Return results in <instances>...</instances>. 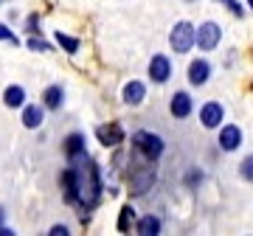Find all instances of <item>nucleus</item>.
<instances>
[{"label": "nucleus", "mask_w": 253, "mask_h": 236, "mask_svg": "<svg viewBox=\"0 0 253 236\" xmlns=\"http://www.w3.org/2000/svg\"><path fill=\"white\" fill-rule=\"evenodd\" d=\"M59 189H62V200L79 211H96L101 202V166L93 160L90 155L79 160V163H68L59 172Z\"/></svg>", "instance_id": "f257e3e1"}, {"label": "nucleus", "mask_w": 253, "mask_h": 236, "mask_svg": "<svg viewBox=\"0 0 253 236\" xmlns=\"http://www.w3.org/2000/svg\"><path fill=\"white\" fill-rule=\"evenodd\" d=\"M129 144H132V152H135L141 160H149V163H158L163 157V152H166L163 135H158L152 129H138V132H132Z\"/></svg>", "instance_id": "f03ea898"}, {"label": "nucleus", "mask_w": 253, "mask_h": 236, "mask_svg": "<svg viewBox=\"0 0 253 236\" xmlns=\"http://www.w3.org/2000/svg\"><path fill=\"white\" fill-rule=\"evenodd\" d=\"M155 180H158V169L149 160H141V166H129L126 169V191L132 197H144L146 191L155 186Z\"/></svg>", "instance_id": "7ed1b4c3"}, {"label": "nucleus", "mask_w": 253, "mask_h": 236, "mask_svg": "<svg viewBox=\"0 0 253 236\" xmlns=\"http://www.w3.org/2000/svg\"><path fill=\"white\" fill-rule=\"evenodd\" d=\"M194 23L191 20H177L169 31V48H172V54H191V48H194Z\"/></svg>", "instance_id": "20e7f679"}, {"label": "nucleus", "mask_w": 253, "mask_h": 236, "mask_svg": "<svg viewBox=\"0 0 253 236\" xmlns=\"http://www.w3.org/2000/svg\"><path fill=\"white\" fill-rule=\"evenodd\" d=\"M219 42H222V26H219V23L206 20L203 26L194 28V48H200V51L211 54L214 48H219Z\"/></svg>", "instance_id": "39448f33"}, {"label": "nucleus", "mask_w": 253, "mask_h": 236, "mask_svg": "<svg viewBox=\"0 0 253 236\" xmlns=\"http://www.w3.org/2000/svg\"><path fill=\"white\" fill-rule=\"evenodd\" d=\"M174 76V65L169 59V54H152L149 65H146V79L152 84H166Z\"/></svg>", "instance_id": "423d86ee"}, {"label": "nucleus", "mask_w": 253, "mask_h": 236, "mask_svg": "<svg viewBox=\"0 0 253 236\" xmlns=\"http://www.w3.org/2000/svg\"><path fill=\"white\" fill-rule=\"evenodd\" d=\"M242 127L239 124H219L217 127V146H219V152H225V155H234L236 149H242Z\"/></svg>", "instance_id": "0eeeda50"}, {"label": "nucleus", "mask_w": 253, "mask_h": 236, "mask_svg": "<svg viewBox=\"0 0 253 236\" xmlns=\"http://www.w3.org/2000/svg\"><path fill=\"white\" fill-rule=\"evenodd\" d=\"M62 155L68 163H79L87 157V138L84 132H68L62 138Z\"/></svg>", "instance_id": "6e6552de"}, {"label": "nucleus", "mask_w": 253, "mask_h": 236, "mask_svg": "<svg viewBox=\"0 0 253 236\" xmlns=\"http://www.w3.org/2000/svg\"><path fill=\"white\" fill-rule=\"evenodd\" d=\"M96 141H99L104 149H118V146L126 141V132L118 121H107V124H99V127H96Z\"/></svg>", "instance_id": "1a4fd4ad"}, {"label": "nucleus", "mask_w": 253, "mask_h": 236, "mask_svg": "<svg viewBox=\"0 0 253 236\" xmlns=\"http://www.w3.org/2000/svg\"><path fill=\"white\" fill-rule=\"evenodd\" d=\"M197 118H200V127L203 129H217L219 124L225 121V107H222V101H217V99L206 101V104L200 107Z\"/></svg>", "instance_id": "9d476101"}, {"label": "nucleus", "mask_w": 253, "mask_h": 236, "mask_svg": "<svg viewBox=\"0 0 253 236\" xmlns=\"http://www.w3.org/2000/svg\"><path fill=\"white\" fill-rule=\"evenodd\" d=\"M191 113H194V96L189 90H174L169 99V116L186 121V118H191Z\"/></svg>", "instance_id": "9b49d317"}, {"label": "nucleus", "mask_w": 253, "mask_h": 236, "mask_svg": "<svg viewBox=\"0 0 253 236\" xmlns=\"http://www.w3.org/2000/svg\"><path fill=\"white\" fill-rule=\"evenodd\" d=\"M211 73H214L211 62H208L206 56H197V59H191L189 68H186V79H189L191 87H203V84H208Z\"/></svg>", "instance_id": "f8f14e48"}, {"label": "nucleus", "mask_w": 253, "mask_h": 236, "mask_svg": "<svg viewBox=\"0 0 253 236\" xmlns=\"http://www.w3.org/2000/svg\"><path fill=\"white\" fill-rule=\"evenodd\" d=\"M45 113L48 110L42 107V101L40 104H31V101H26L23 107H20V124H23V129H40L42 124H45Z\"/></svg>", "instance_id": "ddd939ff"}, {"label": "nucleus", "mask_w": 253, "mask_h": 236, "mask_svg": "<svg viewBox=\"0 0 253 236\" xmlns=\"http://www.w3.org/2000/svg\"><path fill=\"white\" fill-rule=\"evenodd\" d=\"M121 101H124L126 107H141L146 101V84L141 79L124 82V87H121Z\"/></svg>", "instance_id": "4468645a"}, {"label": "nucleus", "mask_w": 253, "mask_h": 236, "mask_svg": "<svg viewBox=\"0 0 253 236\" xmlns=\"http://www.w3.org/2000/svg\"><path fill=\"white\" fill-rule=\"evenodd\" d=\"M0 99H3V107H6V110H20L28 101V93H26L23 84H6Z\"/></svg>", "instance_id": "2eb2a0df"}, {"label": "nucleus", "mask_w": 253, "mask_h": 236, "mask_svg": "<svg viewBox=\"0 0 253 236\" xmlns=\"http://www.w3.org/2000/svg\"><path fill=\"white\" fill-rule=\"evenodd\" d=\"M40 99H42V107L45 110H51V113H56V110H62L65 107V87L62 84H48L45 90H42V96H40Z\"/></svg>", "instance_id": "dca6fc26"}, {"label": "nucleus", "mask_w": 253, "mask_h": 236, "mask_svg": "<svg viewBox=\"0 0 253 236\" xmlns=\"http://www.w3.org/2000/svg\"><path fill=\"white\" fill-rule=\"evenodd\" d=\"M132 231L141 236H158V234H163V219L158 214H144V217L135 219V228Z\"/></svg>", "instance_id": "f3484780"}, {"label": "nucleus", "mask_w": 253, "mask_h": 236, "mask_svg": "<svg viewBox=\"0 0 253 236\" xmlns=\"http://www.w3.org/2000/svg\"><path fill=\"white\" fill-rule=\"evenodd\" d=\"M135 208L126 202V205H121V211H118V219H116V231L118 234H129L132 228H135Z\"/></svg>", "instance_id": "a211bd4d"}, {"label": "nucleus", "mask_w": 253, "mask_h": 236, "mask_svg": "<svg viewBox=\"0 0 253 236\" xmlns=\"http://www.w3.org/2000/svg\"><path fill=\"white\" fill-rule=\"evenodd\" d=\"M54 42L62 48L65 54H71V56H73V54H79V48H82L79 37H71L68 31H59V28L54 31Z\"/></svg>", "instance_id": "6ab92c4d"}, {"label": "nucleus", "mask_w": 253, "mask_h": 236, "mask_svg": "<svg viewBox=\"0 0 253 236\" xmlns=\"http://www.w3.org/2000/svg\"><path fill=\"white\" fill-rule=\"evenodd\" d=\"M26 48L34 51V54H51V51H54V45H51L48 39H42V34H28Z\"/></svg>", "instance_id": "aec40b11"}, {"label": "nucleus", "mask_w": 253, "mask_h": 236, "mask_svg": "<svg viewBox=\"0 0 253 236\" xmlns=\"http://www.w3.org/2000/svg\"><path fill=\"white\" fill-rule=\"evenodd\" d=\"M203 177H206L203 169H200V166H191L189 172L183 174V186H186V189H200V186H203Z\"/></svg>", "instance_id": "412c9836"}, {"label": "nucleus", "mask_w": 253, "mask_h": 236, "mask_svg": "<svg viewBox=\"0 0 253 236\" xmlns=\"http://www.w3.org/2000/svg\"><path fill=\"white\" fill-rule=\"evenodd\" d=\"M236 172H239V177H242L245 183H253V152H251V155H245L242 160H239Z\"/></svg>", "instance_id": "4be33fe9"}, {"label": "nucleus", "mask_w": 253, "mask_h": 236, "mask_svg": "<svg viewBox=\"0 0 253 236\" xmlns=\"http://www.w3.org/2000/svg\"><path fill=\"white\" fill-rule=\"evenodd\" d=\"M23 31H26V34H42V31H40V14H37V11H31V14L23 20Z\"/></svg>", "instance_id": "5701e85b"}, {"label": "nucleus", "mask_w": 253, "mask_h": 236, "mask_svg": "<svg viewBox=\"0 0 253 236\" xmlns=\"http://www.w3.org/2000/svg\"><path fill=\"white\" fill-rule=\"evenodd\" d=\"M0 42H11V45H20V37L11 31V26L0 23Z\"/></svg>", "instance_id": "b1692460"}, {"label": "nucleus", "mask_w": 253, "mask_h": 236, "mask_svg": "<svg viewBox=\"0 0 253 236\" xmlns=\"http://www.w3.org/2000/svg\"><path fill=\"white\" fill-rule=\"evenodd\" d=\"M225 6H228V11H231L234 17H245V6L239 3V0H225Z\"/></svg>", "instance_id": "393cba45"}, {"label": "nucleus", "mask_w": 253, "mask_h": 236, "mask_svg": "<svg viewBox=\"0 0 253 236\" xmlns=\"http://www.w3.org/2000/svg\"><path fill=\"white\" fill-rule=\"evenodd\" d=\"M48 234H51V236H68V234H71V225H65V222H56V225L48 228Z\"/></svg>", "instance_id": "a878e982"}, {"label": "nucleus", "mask_w": 253, "mask_h": 236, "mask_svg": "<svg viewBox=\"0 0 253 236\" xmlns=\"http://www.w3.org/2000/svg\"><path fill=\"white\" fill-rule=\"evenodd\" d=\"M0 236H14V228H9V225H0Z\"/></svg>", "instance_id": "bb28decb"}, {"label": "nucleus", "mask_w": 253, "mask_h": 236, "mask_svg": "<svg viewBox=\"0 0 253 236\" xmlns=\"http://www.w3.org/2000/svg\"><path fill=\"white\" fill-rule=\"evenodd\" d=\"M6 217H9L6 214V205H0V225H6Z\"/></svg>", "instance_id": "cd10ccee"}, {"label": "nucleus", "mask_w": 253, "mask_h": 236, "mask_svg": "<svg viewBox=\"0 0 253 236\" xmlns=\"http://www.w3.org/2000/svg\"><path fill=\"white\" fill-rule=\"evenodd\" d=\"M248 6H251V14H253V0H248Z\"/></svg>", "instance_id": "c85d7f7f"}, {"label": "nucleus", "mask_w": 253, "mask_h": 236, "mask_svg": "<svg viewBox=\"0 0 253 236\" xmlns=\"http://www.w3.org/2000/svg\"><path fill=\"white\" fill-rule=\"evenodd\" d=\"M217 3H225V0H217Z\"/></svg>", "instance_id": "c756f323"}]
</instances>
